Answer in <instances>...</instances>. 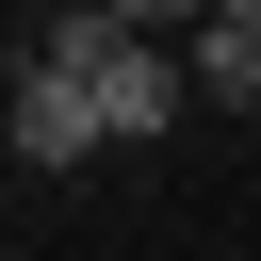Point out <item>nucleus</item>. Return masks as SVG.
Instances as JSON below:
<instances>
[{"label": "nucleus", "instance_id": "39448f33", "mask_svg": "<svg viewBox=\"0 0 261 261\" xmlns=\"http://www.w3.org/2000/svg\"><path fill=\"white\" fill-rule=\"evenodd\" d=\"M245 196H261V163H245Z\"/></svg>", "mask_w": 261, "mask_h": 261}, {"label": "nucleus", "instance_id": "f03ea898", "mask_svg": "<svg viewBox=\"0 0 261 261\" xmlns=\"http://www.w3.org/2000/svg\"><path fill=\"white\" fill-rule=\"evenodd\" d=\"M98 114H114V147H163V130L196 114V65H179V49H114V65H98Z\"/></svg>", "mask_w": 261, "mask_h": 261}, {"label": "nucleus", "instance_id": "20e7f679", "mask_svg": "<svg viewBox=\"0 0 261 261\" xmlns=\"http://www.w3.org/2000/svg\"><path fill=\"white\" fill-rule=\"evenodd\" d=\"M212 16H228V33H261V0H212Z\"/></svg>", "mask_w": 261, "mask_h": 261}, {"label": "nucleus", "instance_id": "f257e3e1", "mask_svg": "<svg viewBox=\"0 0 261 261\" xmlns=\"http://www.w3.org/2000/svg\"><path fill=\"white\" fill-rule=\"evenodd\" d=\"M98 147H114L98 82H65V65H16V163H33V179H65V163H98Z\"/></svg>", "mask_w": 261, "mask_h": 261}, {"label": "nucleus", "instance_id": "7ed1b4c3", "mask_svg": "<svg viewBox=\"0 0 261 261\" xmlns=\"http://www.w3.org/2000/svg\"><path fill=\"white\" fill-rule=\"evenodd\" d=\"M114 16H130V33H147V49H163V33H179V49H196V16H212V0H114Z\"/></svg>", "mask_w": 261, "mask_h": 261}]
</instances>
